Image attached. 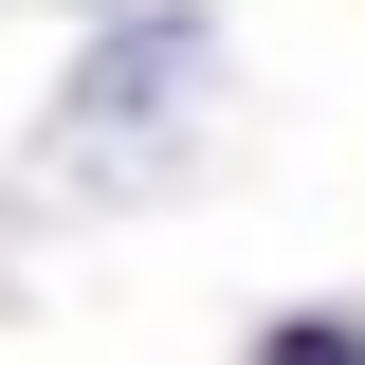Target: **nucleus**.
Masks as SVG:
<instances>
[{"label": "nucleus", "mask_w": 365, "mask_h": 365, "mask_svg": "<svg viewBox=\"0 0 365 365\" xmlns=\"http://www.w3.org/2000/svg\"><path fill=\"white\" fill-rule=\"evenodd\" d=\"M201 110H220V37H201V19H128V37L73 55V91H55V182H73V201H146V182L201 146Z\"/></svg>", "instance_id": "f257e3e1"}, {"label": "nucleus", "mask_w": 365, "mask_h": 365, "mask_svg": "<svg viewBox=\"0 0 365 365\" xmlns=\"http://www.w3.org/2000/svg\"><path fill=\"white\" fill-rule=\"evenodd\" d=\"M256 365H365V329H329V311H292V329H274Z\"/></svg>", "instance_id": "f03ea898"}]
</instances>
